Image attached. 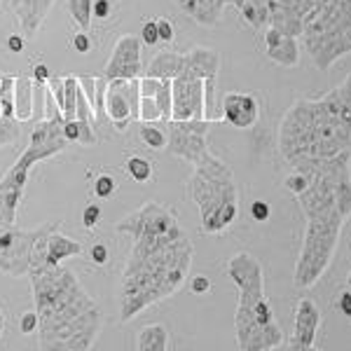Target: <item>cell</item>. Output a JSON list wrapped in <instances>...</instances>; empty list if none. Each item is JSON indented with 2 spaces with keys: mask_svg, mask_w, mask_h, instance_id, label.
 <instances>
[{
  "mask_svg": "<svg viewBox=\"0 0 351 351\" xmlns=\"http://www.w3.org/2000/svg\"><path fill=\"white\" fill-rule=\"evenodd\" d=\"M38 311V337L45 349L87 351L104 326V314L77 276L64 265L45 263L28 271Z\"/></svg>",
  "mask_w": 351,
  "mask_h": 351,
  "instance_id": "cell-1",
  "label": "cell"
},
{
  "mask_svg": "<svg viewBox=\"0 0 351 351\" xmlns=\"http://www.w3.org/2000/svg\"><path fill=\"white\" fill-rule=\"evenodd\" d=\"M192 256L195 248L183 230L173 234L134 237V246L122 276V324L180 291L190 274Z\"/></svg>",
  "mask_w": 351,
  "mask_h": 351,
  "instance_id": "cell-2",
  "label": "cell"
},
{
  "mask_svg": "<svg viewBox=\"0 0 351 351\" xmlns=\"http://www.w3.org/2000/svg\"><path fill=\"white\" fill-rule=\"evenodd\" d=\"M279 150L291 167L351 152V127L332 110L326 96L298 99L279 124Z\"/></svg>",
  "mask_w": 351,
  "mask_h": 351,
  "instance_id": "cell-3",
  "label": "cell"
},
{
  "mask_svg": "<svg viewBox=\"0 0 351 351\" xmlns=\"http://www.w3.org/2000/svg\"><path fill=\"white\" fill-rule=\"evenodd\" d=\"M228 276L239 291L234 314L237 344L243 351H271L284 347V330L276 324L274 309L265 295V271L260 260L248 251L228 260Z\"/></svg>",
  "mask_w": 351,
  "mask_h": 351,
  "instance_id": "cell-4",
  "label": "cell"
},
{
  "mask_svg": "<svg viewBox=\"0 0 351 351\" xmlns=\"http://www.w3.org/2000/svg\"><path fill=\"white\" fill-rule=\"evenodd\" d=\"M195 167L188 180L190 199L197 204L202 216V232L220 234L239 216V192L234 173L220 157L208 152Z\"/></svg>",
  "mask_w": 351,
  "mask_h": 351,
  "instance_id": "cell-5",
  "label": "cell"
},
{
  "mask_svg": "<svg viewBox=\"0 0 351 351\" xmlns=\"http://www.w3.org/2000/svg\"><path fill=\"white\" fill-rule=\"evenodd\" d=\"M300 38L321 73H328L342 56L351 54V26L337 0H316L304 16Z\"/></svg>",
  "mask_w": 351,
  "mask_h": 351,
  "instance_id": "cell-6",
  "label": "cell"
},
{
  "mask_svg": "<svg viewBox=\"0 0 351 351\" xmlns=\"http://www.w3.org/2000/svg\"><path fill=\"white\" fill-rule=\"evenodd\" d=\"M344 220V216H307V230L293 271V284L298 288H314L328 271L337 253Z\"/></svg>",
  "mask_w": 351,
  "mask_h": 351,
  "instance_id": "cell-7",
  "label": "cell"
},
{
  "mask_svg": "<svg viewBox=\"0 0 351 351\" xmlns=\"http://www.w3.org/2000/svg\"><path fill=\"white\" fill-rule=\"evenodd\" d=\"M216 122L223 120H167V134H169V143L167 150L169 155L180 157V160L197 164L202 157H206L208 152V129Z\"/></svg>",
  "mask_w": 351,
  "mask_h": 351,
  "instance_id": "cell-8",
  "label": "cell"
},
{
  "mask_svg": "<svg viewBox=\"0 0 351 351\" xmlns=\"http://www.w3.org/2000/svg\"><path fill=\"white\" fill-rule=\"evenodd\" d=\"M61 124H64V117H45V120L33 122L31 132H28V145L19 155L16 164L31 171L38 162L49 160L56 152H64L68 148V141Z\"/></svg>",
  "mask_w": 351,
  "mask_h": 351,
  "instance_id": "cell-9",
  "label": "cell"
},
{
  "mask_svg": "<svg viewBox=\"0 0 351 351\" xmlns=\"http://www.w3.org/2000/svg\"><path fill=\"white\" fill-rule=\"evenodd\" d=\"M38 237L36 230L0 225V271L8 276H26L31 271V248Z\"/></svg>",
  "mask_w": 351,
  "mask_h": 351,
  "instance_id": "cell-10",
  "label": "cell"
},
{
  "mask_svg": "<svg viewBox=\"0 0 351 351\" xmlns=\"http://www.w3.org/2000/svg\"><path fill=\"white\" fill-rule=\"evenodd\" d=\"M138 77L134 80H108L104 94V115L117 132H124L132 122H138Z\"/></svg>",
  "mask_w": 351,
  "mask_h": 351,
  "instance_id": "cell-11",
  "label": "cell"
},
{
  "mask_svg": "<svg viewBox=\"0 0 351 351\" xmlns=\"http://www.w3.org/2000/svg\"><path fill=\"white\" fill-rule=\"evenodd\" d=\"M117 232L124 234L141 237V234H173L180 232L178 218L171 208L162 206L157 202H145L141 208H136L129 216H124L120 223L115 225Z\"/></svg>",
  "mask_w": 351,
  "mask_h": 351,
  "instance_id": "cell-12",
  "label": "cell"
},
{
  "mask_svg": "<svg viewBox=\"0 0 351 351\" xmlns=\"http://www.w3.org/2000/svg\"><path fill=\"white\" fill-rule=\"evenodd\" d=\"M141 49L143 43L136 36H122L115 43L108 64L104 68L106 80H134L143 73V61H141Z\"/></svg>",
  "mask_w": 351,
  "mask_h": 351,
  "instance_id": "cell-13",
  "label": "cell"
},
{
  "mask_svg": "<svg viewBox=\"0 0 351 351\" xmlns=\"http://www.w3.org/2000/svg\"><path fill=\"white\" fill-rule=\"evenodd\" d=\"M173 112L171 120H202L204 117V80L180 73L171 80Z\"/></svg>",
  "mask_w": 351,
  "mask_h": 351,
  "instance_id": "cell-14",
  "label": "cell"
},
{
  "mask_svg": "<svg viewBox=\"0 0 351 351\" xmlns=\"http://www.w3.org/2000/svg\"><path fill=\"white\" fill-rule=\"evenodd\" d=\"M321 330V309L314 300L300 298L295 307V324H293V335L286 347L293 351H311L316 347V337Z\"/></svg>",
  "mask_w": 351,
  "mask_h": 351,
  "instance_id": "cell-15",
  "label": "cell"
},
{
  "mask_svg": "<svg viewBox=\"0 0 351 351\" xmlns=\"http://www.w3.org/2000/svg\"><path fill=\"white\" fill-rule=\"evenodd\" d=\"M28 169L12 164L8 173L0 178V225H14L19 204L24 199L26 183H28Z\"/></svg>",
  "mask_w": 351,
  "mask_h": 351,
  "instance_id": "cell-16",
  "label": "cell"
},
{
  "mask_svg": "<svg viewBox=\"0 0 351 351\" xmlns=\"http://www.w3.org/2000/svg\"><path fill=\"white\" fill-rule=\"evenodd\" d=\"M220 117L234 129H251L260 120V101L256 94L228 92L220 104Z\"/></svg>",
  "mask_w": 351,
  "mask_h": 351,
  "instance_id": "cell-17",
  "label": "cell"
},
{
  "mask_svg": "<svg viewBox=\"0 0 351 351\" xmlns=\"http://www.w3.org/2000/svg\"><path fill=\"white\" fill-rule=\"evenodd\" d=\"M5 5H8V8L12 10V14L16 16V21H19V26H21V33H24L26 38H36L45 16L52 10L54 0H5Z\"/></svg>",
  "mask_w": 351,
  "mask_h": 351,
  "instance_id": "cell-18",
  "label": "cell"
},
{
  "mask_svg": "<svg viewBox=\"0 0 351 351\" xmlns=\"http://www.w3.org/2000/svg\"><path fill=\"white\" fill-rule=\"evenodd\" d=\"M263 40H265V54L267 59H271L274 64L293 68L300 64V45L298 38L286 36L279 28L267 26L263 31Z\"/></svg>",
  "mask_w": 351,
  "mask_h": 351,
  "instance_id": "cell-19",
  "label": "cell"
},
{
  "mask_svg": "<svg viewBox=\"0 0 351 351\" xmlns=\"http://www.w3.org/2000/svg\"><path fill=\"white\" fill-rule=\"evenodd\" d=\"M220 71V54L216 49L208 47H192L188 54H183V71L188 75L202 77L204 82H213L216 84Z\"/></svg>",
  "mask_w": 351,
  "mask_h": 351,
  "instance_id": "cell-20",
  "label": "cell"
},
{
  "mask_svg": "<svg viewBox=\"0 0 351 351\" xmlns=\"http://www.w3.org/2000/svg\"><path fill=\"white\" fill-rule=\"evenodd\" d=\"M178 8L183 10L190 19H195L199 26H208L213 28L220 24L225 12V0H176Z\"/></svg>",
  "mask_w": 351,
  "mask_h": 351,
  "instance_id": "cell-21",
  "label": "cell"
},
{
  "mask_svg": "<svg viewBox=\"0 0 351 351\" xmlns=\"http://www.w3.org/2000/svg\"><path fill=\"white\" fill-rule=\"evenodd\" d=\"M183 71V54L173 52V49H164L157 52L150 59V66L145 68V75H152L157 80H173Z\"/></svg>",
  "mask_w": 351,
  "mask_h": 351,
  "instance_id": "cell-22",
  "label": "cell"
},
{
  "mask_svg": "<svg viewBox=\"0 0 351 351\" xmlns=\"http://www.w3.org/2000/svg\"><path fill=\"white\" fill-rule=\"evenodd\" d=\"M82 251L84 248H82L80 241L66 237L59 228L52 230V234H49V239H47V263L59 265L68 258L82 256Z\"/></svg>",
  "mask_w": 351,
  "mask_h": 351,
  "instance_id": "cell-23",
  "label": "cell"
},
{
  "mask_svg": "<svg viewBox=\"0 0 351 351\" xmlns=\"http://www.w3.org/2000/svg\"><path fill=\"white\" fill-rule=\"evenodd\" d=\"M14 117L21 124L33 117V77L19 75L14 80Z\"/></svg>",
  "mask_w": 351,
  "mask_h": 351,
  "instance_id": "cell-24",
  "label": "cell"
},
{
  "mask_svg": "<svg viewBox=\"0 0 351 351\" xmlns=\"http://www.w3.org/2000/svg\"><path fill=\"white\" fill-rule=\"evenodd\" d=\"M169 347H171L169 330L162 324L141 328V332L136 335V349L138 351H167Z\"/></svg>",
  "mask_w": 351,
  "mask_h": 351,
  "instance_id": "cell-25",
  "label": "cell"
},
{
  "mask_svg": "<svg viewBox=\"0 0 351 351\" xmlns=\"http://www.w3.org/2000/svg\"><path fill=\"white\" fill-rule=\"evenodd\" d=\"M241 19L256 31H265L269 26V10L267 0H246L239 8Z\"/></svg>",
  "mask_w": 351,
  "mask_h": 351,
  "instance_id": "cell-26",
  "label": "cell"
},
{
  "mask_svg": "<svg viewBox=\"0 0 351 351\" xmlns=\"http://www.w3.org/2000/svg\"><path fill=\"white\" fill-rule=\"evenodd\" d=\"M138 136H141V141H143L145 148H150V150H167L169 134H167V129H160L155 122H141Z\"/></svg>",
  "mask_w": 351,
  "mask_h": 351,
  "instance_id": "cell-27",
  "label": "cell"
},
{
  "mask_svg": "<svg viewBox=\"0 0 351 351\" xmlns=\"http://www.w3.org/2000/svg\"><path fill=\"white\" fill-rule=\"evenodd\" d=\"M92 5H94V0H68V14L73 16V21L80 28L92 26V19H94Z\"/></svg>",
  "mask_w": 351,
  "mask_h": 351,
  "instance_id": "cell-28",
  "label": "cell"
},
{
  "mask_svg": "<svg viewBox=\"0 0 351 351\" xmlns=\"http://www.w3.org/2000/svg\"><path fill=\"white\" fill-rule=\"evenodd\" d=\"M127 173L132 176L136 183H148L152 178V162L145 160V157H129L127 160Z\"/></svg>",
  "mask_w": 351,
  "mask_h": 351,
  "instance_id": "cell-29",
  "label": "cell"
},
{
  "mask_svg": "<svg viewBox=\"0 0 351 351\" xmlns=\"http://www.w3.org/2000/svg\"><path fill=\"white\" fill-rule=\"evenodd\" d=\"M155 101L162 110V120H171V112H173V92H171V80H162L160 89L155 94Z\"/></svg>",
  "mask_w": 351,
  "mask_h": 351,
  "instance_id": "cell-30",
  "label": "cell"
},
{
  "mask_svg": "<svg viewBox=\"0 0 351 351\" xmlns=\"http://www.w3.org/2000/svg\"><path fill=\"white\" fill-rule=\"evenodd\" d=\"M162 110L155 96H141L138 99V122H160Z\"/></svg>",
  "mask_w": 351,
  "mask_h": 351,
  "instance_id": "cell-31",
  "label": "cell"
},
{
  "mask_svg": "<svg viewBox=\"0 0 351 351\" xmlns=\"http://www.w3.org/2000/svg\"><path fill=\"white\" fill-rule=\"evenodd\" d=\"M19 136H21V122L19 120H8V117H0V148H5V145H12Z\"/></svg>",
  "mask_w": 351,
  "mask_h": 351,
  "instance_id": "cell-32",
  "label": "cell"
},
{
  "mask_svg": "<svg viewBox=\"0 0 351 351\" xmlns=\"http://www.w3.org/2000/svg\"><path fill=\"white\" fill-rule=\"evenodd\" d=\"M115 190H117V180L108 173H101L94 180V195L101 197V199H108V197L115 195Z\"/></svg>",
  "mask_w": 351,
  "mask_h": 351,
  "instance_id": "cell-33",
  "label": "cell"
},
{
  "mask_svg": "<svg viewBox=\"0 0 351 351\" xmlns=\"http://www.w3.org/2000/svg\"><path fill=\"white\" fill-rule=\"evenodd\" d=\"M284 188H286L288 192H293V197L300 195V192L307 188V176H304L302 171H298V169H293V173H288V176H286Z\"/></svg>",
  "mask_w": 351,
  "mask_h": 351,
  "instance_id": "cell-34",
  "label": "cell"
},
{
  "mask_svg": "<svg viewBox=\"0 0 351 351\" xmlns=\"http://www.w3.org/2000/svg\"><path fill=\"white\" fill-rule=\"evenodd\" d=\"M276 3L284 5V8H288V10H293V12L304 21V16L309 14V10L314 8L316 0H276Z\"/></svg>",
  "mask_w": 351,
  "mask_h": 351,
  "instance_id": "cell-35",
  "label": "cell"
},
{
  "mask_svg": "<svg viewBox=\"0 0 351 351\" xmlns=\"http://www.w3.org/2000/svg\"><path fill=\"white\" fill-rule=\"evenodd\" d=\"M141 43L148 45V47H152V45L160 43V33H157V21L155 19H148L143 21V26H141Z\"/></svg>",
  "mask_w": 351,
  "mask_h": 351,
  "instance_id": "cell-36",
  "label": "cell"
},
{
  "mask_svg": "<svg viewBox=\"0 0 351 351\" xmlns=\"http://www.w3.org/2000/svg\"><path fill=\"white\" fill-rule=\"evenodd\" d=\"M19 330H21V335H33V332H38V311L36 309H28L19 316Z\"/></svg>",
  "mask_w": 351,
  "mask_h": 351,
  "instance_id": "cell-37",
  "label": "cell"
},
{
  "mask_svg": "<svg viewBox=\"0 0 351 351\" xmlns=\"http://www.w3.org/2000/svg\"><path fill=\"white\" fill-rule=\"evenodd\" d=\"M269 216H271V206L267 202H263V199L251 202V218L256 220V223H267Z\"/></svg>",
  "mask_w": 351,
  "mask_h": 351,
  "instance_id": "cell-38",
  "label": "cell"
},
{
  "mask_svg": "<svg viewBox=\"0 0 351 351\" xmlns=\"http://www.w3.org/2000/svg\"><path fill=\"white\" fill-rule=\"evenodd\" d=\"M162 80H157V77L152 75H141L138 77V94L141 96H155L157 89H160Z\"/></svg>",
  "mask_w": 351,
  "mask_h": 351,
  "instance_id": "cell-39",
  "label": "cell"
},
{
  "mask_svg": "<svg viewBox=\"0 0 351 351\" xmlns=\"http://www.w3.org/2000/svg\"><path fill=\"white\" fill-rule=\"evenodd\" d=\"M157 21V33H160V43H173L176 38V31H173V24L171 19H167V16H160Z\"/></svg>",
  "mask_w": 351,
  "mask_h": 351,
  "instance_id": "cell-40",
  "label": "cell"
},
{
  "mask_svg": "<svg viewBox=\"0 0 351 351\" xmlns=\"http://www.w3.org/2000/svg\"><path fill=\"white\" fill-rule=\"evenodd\" d=\"M99 220H101V208L96 206V204H89V206H84V211H82V225L87 230H94L96 225H99Z\"/></svg>",
  "mask_w": 351,
  "mask_h": 351,
  "instance_id": "cell-41",
  "label": "cell"
},
{
  "mask_svg": "<svg viewBox=\"0 0 351 351\" xmlns=\"http://www.w3.org/2000/svg\"><path fill=\"white\" fill-rule=\"evenodd\" d=\"M77 120H80V138H77V143H80V145H94L96 143V134L92 129V122L82 120V117H77Z\"/></svg>",
  "mask_w": 351,
  "mask_h": 351,
  "instance_id": "cell-42",
  "label": "cell"
},
{
  "mask_svg": "<svg viewBox=\"0 0 351 351\" xmlns=\"http://www.w3.org/2000/svg\"><path fill=\"white\" fill-rule=\"evenodd\" d=\"M335 309L339 311V314L344 316V319H351V291L347 288V291H342L335 300Z\"/></svg>",
  "mask_w": 351,
  "mask_h": 351,
  "instance_id": "cell-43",
  "label": "cell"
},
{
  "mask_svg": "<svg viewBox=\"0 0 351 351\" xmlns=\"http://www.w3.org/2000/svg\"><path fill=\"white\" fill-rule=\"evenodd\" d=\"M108 246L106 243H94L92 248H89V258H92L94 265H106L108 263Z\"/></svg>",
  "mask_w": 351,
  "mask_h": 351,
  "instance_id": "cell-44",
  "label": "cell"
},
{
  "mask_svg": "<svg viewBox=\"0 0 351 351\" xmlns=\"http://www.w3.org/2000/svg\"><path fill=\"white\" fill-rule=\"evenodd\" d=\"M92 14H94V19H108L112 14V3L110 0H94Z\"/></svg>",
  "mask_w": 351,
  "mask_h": 351,
  "instance_id": "cell-45",
  "label": "cell"
},
{
  "mask_svg": "<svg viewBox=\"0 0 351 351\" xmlns=\"http://www.w3.org/2000/svg\"><path fill=\"white\" fill-rule=\"evenodd\" d=\"M190 291L192 293H197V295H206L208 291H211V281H208V276H192V281H190Z\"/></svg>",
  "mask_w": 351,
  "mask_h": 351,
  "instance_id": "cell-46",
  "label": "cell"
},
{
  "mask_svg": "<svg viewBox=\"0 0 351 351\" xmlns=\"http://www.w3.org/2000/svg\"><path fill=\"white\" fill-rule=\"evenodd\" d=\"M73 47H75V52L80 54H87L89 49H92V38L87 36V33H75V38H73Z\"/></svg>",
  "mask_w": 351,
  "mask_h": 351,
  "instance_id": "cell-47",
  "label": "cell"
},
{
  "mask_svg": "<svg viewBox=\"0 0 351 351\" xmlns=\"http://www.w3.org/2000/svg\"><path fill=\"white\" fill-rule=\"evenodd\" d=\"M24 47H26V36H24V33H12V36L8 38V49H10V52L19 54V52H24Z\"/></svg>",
  "mask_w": 351,
  "mask_h": 351,
  "instance_id": "cell-48",
  "label": "cell"
},
{
  "mask_svg": "<svg viewBox=\"0 0 351 351\" xmlns=\"http://www.w3.org/2000/svg\"><path fill=\"white\" fill-rule=\"evenodd\" d=\"M49 75H52V73H49V68L45 66V64H38L36 68H33V82H40V84H45L49 80Z\"/></svg>",
  "mask_w": 351,
  "mask_h": 351,
  "instance_id": "cell-49",
  "label": "cell"
},
{
  "mask_svg": "<svg viewBox=\"0 0 351 351\" xmlns=\"http://www.w3.org/2000/svg\"><path fill=\"white\" fill-rule=\"evenodd\" d=\"M3 330H5V314H3V309H0V337H3Z\"/></svg>",
  "mask_w": 351,
  "mask_h": 351,
  "instance_id": "cell-50",
  "label": "cell"
},
{
  "mask_svg": "<svg viewBox=\"0 0 351 351\" xmlns=\"http://www.w3.org/2000/svg\"><path fill=\"white\" fill-rule=\"evenodd\" d=\"M347 288H349V291H351V271H349V274H347Z\"/></svg>",
  "mask_w": 351,
  "mask_h": 351,
  "instance_id": "cell-51",
  "label": "cell"
},
{
  "mask_svg": "<svg viewBox=\"0 0 351 351\" xmlns=\"http://www.w3.org/2000/svg\"><path fill=\"white\" fill-rule=\"evenodd\" d=\"M0 94H3V75H0Z\"/></svg>",
  "mask_w": 351,
  "mask_h": 351,
  "instance_id": "cell-52",
  "label": "cell"
},
{
  "mask_svg": "<svg viewBox=\"0 0 351 351\" xmlns=\"http://www.w3.org/2000/svg\"><path fill=\"white\" fill-rule=\"evenodd\" d=\"M0 117H3V108H0Z\"/></svg>",
  "mask_w": 351,
  "mask_h": 351,
  "instance_id": "cell-53",
  "label": "cell"
},
{
  "mask_svg": "<svg viewBox=\"0 0 351 351\" xmlns=\"http://www.w3.org/2000/svg\"><path fill=\"white\" fill-rule=\"evenodd\" d=\"M0 5H3V0H0Z\"/></svg>",
  "mask_w": 351,
  "mask_h": 351,
  "instance_id": "cell-54",
  "label": "cell"
}]
</instances>
